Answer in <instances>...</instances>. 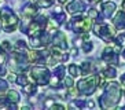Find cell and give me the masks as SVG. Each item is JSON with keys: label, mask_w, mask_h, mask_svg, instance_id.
I'll list each match as a JSON object with an SVG mask.
<instances>
[{"label": "cell", "mask_w": 125, "mask_h": 110, "mask_svg": "<svg viewBox=\"0 0 125 110\" xmlns=\"http://www.w3.org/2000/svg\"><path fill=\"white\" fill-rule=\"evenodd\" d=\"M122 95V89L118 83L111 81L107 83L104 87V92L99 99V106L102 109H115L120 103Z\"/></svg>", "instance_id": "obj_1"}, {"label": "cell", "mask_w": 125, "mask_h": 110, "mask_svg": "<svg viewBox=\"0 0 125 110\" xmlns=\"http://www.w3.org/2000/svg\"><path fill=\"white\" fill-rule=\"evenodd\" d=\"M29 55L26 51H21V50H15L10 54V59H8V67L14 73H23L25 70L29 69Z\"/></svg>", "instance_id": "obj_2"}, {"label": "cell", "mask_w": 125, "mask_h": 110, "mask_svg": "<svg viewBox=\"0 0 125 110\" xmlns=\"http://www.w3.org/2000/svg\"><path fill=\"white\" fill-rule=\"evenodd\" d=\"M98 84H100V76L99 74H94L89 77H84L77 83V91L81 95H92L95 92Z\"/></svg>", "instance_id": "obj_3"}, {"label": "cell", "mask_w": 125, "mask_h": 110, "mask_svg": "<svg viewBox=\"0 0 125 110\" xmlns=\"http://www.w3.org/2000/svg\"><path fill=\"white\" fill-rule=\"evenodd\" d=\"M0 19H1V29L7 33H11L18 26V17L10 8H3L0 11Z\"/></svg>", "instance_id": "obj_4"}, {"label": "cell", "mask_w": 125, "mask_h": 110, "mask_svg": "<svg viewBox=\"0 0 125 110\" xmlns=\"http://www.w3.org/2000/svg\"><path fill=\"white\" fill-rule=\"evenodd\" d=\"M30 78L34 81L36 85H47L51 81V73L47 67L37 65L30 69Z\"/></svg>", "instance_id": "obj_5"}, {"label": "cell", "mask_w": 125, "mask_h": 110, "mask_svg": "<svg viewBox=\"0 0 125 110\" xmlns=\"http://www.w3.org/2000/svg\"><path fill=\"white\" fill-rule=\"evenodd\" d=\"M91 18L89 17H80V15H74L73 18L70 19V22L66 25V28L73 29L76 33H87L91 29Z\"/></svg>", "instance_id": "obj_6"}, {"label": "cell", "mask_w": 125, "mask_h": 110, "mask_svg": "<svg viewBox=\"0 0 125 110\" xmlns=\"http://www.w3.org/2000/svg\"><path fill=\"white\" fill-rule=\"evenodd\" d=\"M30 39V48L33 50H40V48H44L50 41H51V37H50V33L45 32L44 29L43 30H39V32H34L33 34L29 36Z\"/></svg>", "instance_id": "obj_7"}, {"label": "cell", "mask_w": 125, "mask_h": 110, "mask_svg": "<svg viewBox=\"0 0 125 110\" xmlns=\"http://www.w3.org/2000/svg\"><path fill=\"white\" fill-rule=\"evenodd\" d=\"M96 23L94 25V32H95L96 36H99L102 40H104L106 43H110L114 37V30L111 29L107 23H103L102 21L99 19V17L96 18Z\"/></svg>", "instance_id": "obj_8"}, {"label": "cell", "mask_w": 125, "mask_h": 110, "mask_svg": "<svg viewBox=\"0 0 125 110\" xmlns=\"http://www.w3.org/2000/svg\"><path fill=\"white\" fill-rule=\"evenodd\" d=\"M52 45L55 48H58V50H61V51H65V50H67V40H66V34L63 32H59V30H56L55 34H54V37H52Z\"/></svg>", "instance_id": "obj_9"}, {"label": "cell", "mask_w": 125, "mask_h": 110, "mask_svg": "<svg viewBox=\"0 0 125 110\" xmlns=\"http://www.w3.org/2000/svg\"><path fill=\"white\" fill-rule=\"evenodd\" d=\"M102 59L106 63H109V65H113V66L118 65V54L114 51L111 47H106L104 50H103Z\"/></svg>", "instance_id": "obj_10"}, {"label": "cell", "mask_w": 125, "mask_h": 110, "mask_svg": "<svg viewBox=\"0 0 125 110\" xmlns=\"http://www.w3.org/2000/svg\"><path fill=\"white\" fill-rule=\"evenodd\" d=\"M50 56V51L44 50V51H33L29 55L30 62L36 63V65H44L47 63V59Z\"/></svg>", "instance_id": "obj_11"}, {"label": "cell", "mask_w": 125, "mask_h": 110, "mask_svg": "<svg viewBox=\"0 0 125 110\" xmlns=\"http://www.w3.org/2000/svg\"><path fill=\"white\" fill-rule=\"evenodd\" d=\"M66 10L69 14L77 15V14H81L85 10V4L81 0H72L69 4H66Z\"/></svg>", "instance_id": "obj_12"}, {"label": "cell", "mask_w": 125, "mask_h": 110, "mask_svg": "<svg viewBox=\"0 0 125 110\" xmlns=\"http://www.w3.org/2000/svg\"><path fill=\"white\" fill-rule=\"evenodd\" d=\"M100 11H102V15L104 18H111V15L114 14L115 11V3L113 1H106L100 6Z\"/></svg>", "instance_id": "obj_13"}, {"label": "cell", "mask_w": 125, "mask_h": 110, "mask_svg": "<svg viewBox=\"0 0 125 110\" xmlns=\"http://www.w3.org/2000/svg\"><path fill=\"white\" fill-rule=\"evenodd\" d=\"M113 23L118 30H125V12L124 11H118Z\"/></svg>", "instance_id": "obj_14"}, {"label": "cell", "mask_w": 125, "mask_h": 110, "mask_svg": "<svg viewBox=\"0 0 125 110\" xmlns=\"http://www.w3.org/2000/svg\"><path fill=\"white\" fill-rule=\"evenodd\" d=\"M32 4H34L37 8H47V7H51L55 0H30Z\"/></svg>", "instance_id": "obj_15"}, {"label": "cell", "mask_w": 125, "mask_h": 110, "mask_svg": "<svg viewBox=\"0 0 125 110\" xmlns=\"http://www.w3.org/2000/svg\"><path fill=\"white\" fill-rule=\"evenodd\" d=\"M70 109H84V107H88V100H83V99H74L73 102L69 105Z\"/></svg>", "instance_id": "obj_16"}, {"label": "cell", "mask_w": 125, "mask_h": 110, "mask_svg": "<svg viewBox=\"0 0 125 110\" xmlns=\"http://www.w3.org/2000/svg\"><path fill=\"white\" fill-rule=\"evenodd\" d=\"M37 14V7L34 4H26L23 7V15L25 17H33Z\"/></svg>", "instance_id": "obj_17"}, {"label": "cell", "mask_w": 125, "mask_h": 110, "mask_svg": "<svg viewBox=\"0 0 125 110\" xmlns=\"http://www.w3.org/2000/svg\"><path fill=\"white\" fill-rule=\"evenodd\" d=\"M100 76L106 77V78H114V77L117 76V70H115V67H113V66H111V67L109 66L107 69H104L102 73H100Z\"/></svg>", "instance_id": "obj_18"}, {"label": "cell", "mask_w": 125, "mask_h": 110, "mask_svg": "<svg viewBox=\"0 0 125 110\" xmlns=\"http://www.w3.org/2000/svg\"><path fill=\"white\" fill-rule=\"evenodd\" d=\"M52 19L56 21V25H62L63 22L66 21V14H63L61 11H56V12H54V15H52Z\"/></svg>", "instance_id": "obj_19"}, {"label": "cell", "mask_w": 125, "mask_h": 110, "mask_svg": "<svg viewBox=\"0 0 125 110\" xmlns=\"http://www.w3.org/2000/svg\"><path fill=\"white\" fill-rule=\"evenodd\" d=\"M7 99H8V102L17 105V103L19 102V94L17 91H14V89H11V91L7 92Z\"/></svg>", "instance_id": "obj_20"}, {"label": "cell", "mask_w": 125, "mask_h": 110, "mask_svg": "<svg viewBox=\"0 0 125 110\" xmlns=\"http://www.w3.org/2000/svg\"><path fill=\"white\" fill-rule=\"evenodd\" d=\"M65 72H66V67L63 65H59L55 67V70H54V76L56 77V78H59V80H62L63 77H65Z\"/></svg>", "instance_id": "obj_21"}, {"label": "cell", "mask_w": 125, "mask_h": 110, "mask_svg": "<svg viewBox=\"0 0 125 110\" xmlns=\"http://www.w3.org/2000/svg\"><path fill=\"white\" fill-rule=\"evenodd\" d=\"M80 70H81V74H83V76H88V74L92 72V65H91V62H83Z\"/></svg>", "instance_id": "obj_22"}, {"label": "cell", "mask_w": 125, "mask_h": 110, "mask_svg": "<svg viewBox=\"0 0 125 110\" xmlns=\"http://www.w3.org/2000/svg\"><path fill=\"white\" fill-rule=\"evenodd\" d=\"M28 76H25L23 73H19L18 76H17V78H15V83L18 85H21V87H23V85H26L28 84Z\"/></svg>", "instance_id": "obj_23"}, {"label": "cell", "mask_w": 125, "mask_h": 110, "mask_svg": "<svg viewBox=\"0 0 125 110\" xmlns=\"http://www.w3.org/2000/svg\"><path fill=\"white\" fill-rule=\"evenodd\" d=\"M36 89H37L36 84H29V83H28L26 85H23V91H25L28 95H33L34 92H36Z\"/></svg>", "instance_id": "obj_24"}, {"label": "cell", "mask_w": 125, "mask_h": 110, "mask_svg": "<svg viewBox=\"0 0 125 110\" xmlns=\"http://www.w3.org/2000/svg\"><path fill=\"white\" fill-rule=\"evenodd\" d=\"M69 73H70V76H73V77H78L81 74V70H80V67H77L76 65H70L69 66Z\"/></svg>", "instance_id": "obj_25"}, {"label": "cell", "mask_w": 125, "mask_h": 110, "mask_svg": "<svg viewBox=\"0 0 125 110\" xmlns=\"http://www.w3.org/2000/svg\"><path fill=\"white\" fill-rule=\"evenodd\" d=\"M6 61H7V54L4 52V48L0 45V65H6Z\"/></svg>", "instance_id": "obj_26"}, {"label": "cell", "mask_w": 125, "mask_h": 110, "mask_svg": "<svg viewBox=\"0 0 125 110\" xmlns=\"http://www.w3.org/2000/svg\"><path fill=\"white\" fill-rule=\"evenodd\" d=\"M114 41L117 43V45H118V47H121V45H124V44H125V34L122 33V34H120V36H117Z\"/></svg>", "instance_id": "obj_27"}, {"label": "cell", "mask_w": 125, "mask_h": 110, "mask_svg": "<svg viewBox=\"0 0 125 110\" xmlns=\"http://www.w3.org/2000/svg\"><path fill=\"white\" fill-rule=\"evenodd\" d=\"M92 50H94V45H92V43H83V51H84L85 54L91 52Z\"/></svg>", "instance_id": "obj_28"}, {"label": "cell", "mask_w": 125, "mask_h": 110, "mask_svg": "<svg viewBox=\"0 0 125 110\" xmlns=\"http://www.w3.org/2000/svg\"><path fill=\"white\" fill-rule=\"evenodd\" d=\"M7 87H8L7 81L3 80V78H0V94H3L4 91H7Z\"/></svg>", "instance_id": "obj_29"}, {"label": "cell", "mask_w": 125, "mask_h": 110, "mask_svg": "<svg viewBox=\"0 0 125 110\" xmlns=\"http://www.w3.org/2000/svg\"><path fill=\"white\" fill-rule=\"evenodd\" d=\"M88 17H89V18H98V17H99V14H98V11H96L95 10V8H91V10H89V12H88Z\"/></svg>", "instance_id": "obj_30"}, {"label": "cell", "mask_w": 125, "mask_h": 110, "mask_svg": "<svg viewBox=\"0 0 125 110\" xmlns=\"http://www.w3.org/2000/svg\"><path fill=\"white\" fill-rule=\"evenodd\" d=\"M62 80H63V84L67 85V88H69V87H73V80H72L70 77H67V78H65V77H63Z\"/></svg>", "instance_id": "obj_31"}, {"label": "cell", "mask_w": 125, "mask_h": 110, "mask_svg": "<svg viewBox=\"0 0 125 110\" xmlns=\"http://www.w3.org/2000/svg\"><path fill=\"white\" fill-rule=\"evenodd\" d=\"M1 47L3 48H6V50H7V51H11V45H10V41H3V44H1Z\"/></svg>", "instance_id": "obj_32"}, {"label": "cell", "mask_w": 125, "mask_h": 110, "mask_svg": "<svg viewBox=\"0 0 125 110\" xmlns=\"http://www.w3.org/2000/svg\"><path fill=\"white\" fill-rule=\"evenodd\" d=\"M51 109H56V110H63V109H65V106H63V105H58V103H55V102H54V105H52V106H51Z\"/></svg>", "instance_id": "obj_33"}, {"label": "cell", "mask_w": 125, "mask_h": 110, "mask_svg": "<svg viewBox=\"0 0 125 110\" xmlns=\"http://www.w3.org/2000/svg\"><path fill=\"white\" fill-rule=\"evenodd\" d=\"M6 74V69H4V65H0V76H4Z\"/></svg>", "instance_id": "obj_34"}, {"label": "cell", "mask_w": 125, "mask_h": 110, "mask_svg": "<svg viewBox=\"0 0 125 110\" xmlns=\"http://www.w3.org/2000/svg\"><path fill=\"white\" fill-rule=\"evenodd\" d=\"M121 83L125 85V74H122V76H121Z\"/></svg>", "instance_id": "obj_35"}, {"label": "cell", "mask_w": 125, "mask_h": 110, "mask_svg": "<svg viewBox=\"0 0 125 110\" xmlns=\"http://www.w3.org/2000/svg\"><path fill=\"white\" fill-rule=\"evenodd\" d=\"M122 58L125 59V48H124V51H122Z\"/></svg>", "instance_id": "obj_36"}, {"label": "cell", "mask_w": 125, "mask_h": 110, "mask_svg": "<svg viewBox=\"0 0 125 110\" xmlns=\"http://www.w3.org/2000/svg\"><path fill=\"white\" fill-rule=\"evenodd\" d=\"M67 0H59V3H66Z\"/></svg>", "instance_id": "obj_37"}, {"label": "cell", "mask_w": 125, "mask_h": 110, "mask_svg": "<svg viewBox=\"0 0 125 110\" xmlns=\"http://www.w3.org/2000/svg\"><path fill=\"white\" fill-rule=\"evenodd\" d=\"M122 8L125 10V0H124V3H122Z\"/></svg>", "instance_id": "obj_38"}, {"label": "cell", "mask_w": 125, "mask_h": 110, "mask_svg": "<svg viewBox=\"0 0 125 110\" xmlns=\"http://www.w3.org/2000/svg\"><path fill=\"white\" fill-rule=\"evenodd\" d=\"M95 1H104V0H95Z\"/></svg>", "instance_id": "obj_39"}, {"label": "cell", "mask_w": 125, "mask_h": 110, "mask_svg": "<svg viewBox=\"0 0 125 110\" xmlns=\"http://www.w3.org/2000/svg\"><path fill=\"white\" fill-rule=\"evenodd\" d=\"M87 1H94V0H87Z\"/></svg>", "instance_id": "obj_40"}, {"label": "cell", "mask_w": 125, "mask_h": 110, "mask_svg": "<svg viewBox=\"0 0 125 110\" xmlns=\"http://www.w3.org/2000/svg\"><path fill=\"white\" fill-rule=\"evenodd\" d=\"M122 109H124V110H125V106H124V107H122Z\"/></svg>", "instance_id": "obj_41"}, {"label": "cell", "mask_w": 125, "mask_h": 110, "mask_svg": "<svg viewBox=\"0 0 125 110\" xmlns=\"http://www.w3.org/2000/svg\"><path fill=\"white\" fill-rule=\"evenodd\" d=\"M124 96H125V91H124Z\"/></svg>", "instance_id": "obj_42"}, {"label": "cell", "mask_w": 125, "mask_h": 110, "mask_svg": "<svg viewBox=\"0 0 125 110\" xmlns=\"http://www.w3.org/2000/svg\"><path fill=\"white\" fill-rule=\"evenodd\" d=\"M0 29H1V26H0Z\"/></svg>", "instance_id": "obj_43"}]
</instances>
